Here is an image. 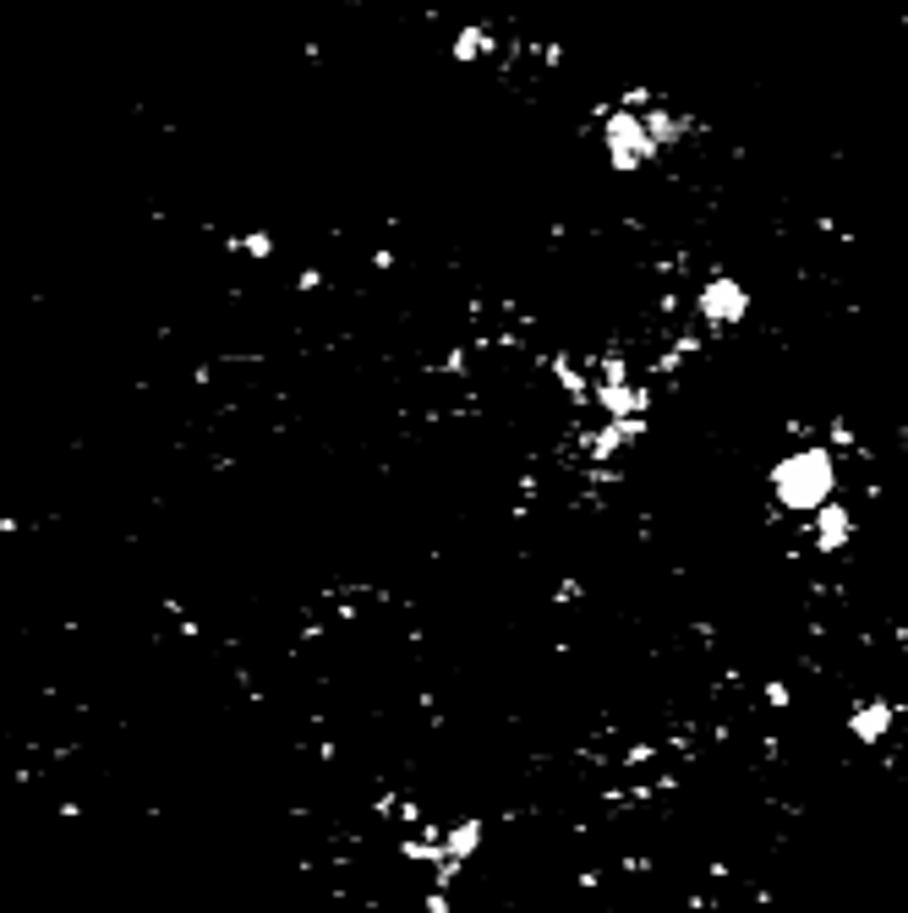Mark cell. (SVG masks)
<instances>
[{"instance_id":"1","label":"cell","mask_w":908,"mask_h":913,"mask_svg":"<svg viewBox=\"0 0 908 913\" xmlns=\"http://www.w3.org/2000/svg\"><path fill=\"white\" fill-rule=\"evenodd\" d=\"M766 487H772L777 509L799 514V520H816L821 509L837 503V487H843V471H837V449L826 443H805V449L783 454V460L766 471Z\"/></svg>"}]
</instances>
